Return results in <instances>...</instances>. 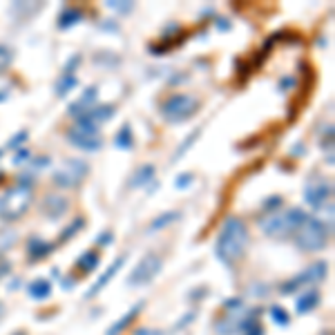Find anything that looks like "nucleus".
I'll use <instances>...</instances> for the list:
<instances>
[{"label":"nucleus","mask_w":335,"mask_h":335,"mask_svg":"<svg viewBox=\"0 0 335 335\" xmlns=\"http://www.w3.org/2000/svg\"><path fill=\"white\" fill-rule=\"evenodd\" d=\"M246 246H248V228H246L244 219L228 217L217 235V244H214L217 259L223 266H232L244 257Z\"/></svg>","instance_id":"obj_1"},{"label":"nucleus","mask_w":335,"mask_h":335,"mask_svg":"<svg viewBox=\"0 0 335 335\" xmlns=\"http://www.w3.org/2000/svg\"><path fill=\"white\" fill-rule=\"evenodd\" d=\"M31 188H34L31 179L20 177L16 186L4 190V195L0 197V219L2 221H16V219H20L29 210L31 201H34Z\"/></svg>","instance_id":"obj_2"},{"label":"nucleus","mask_w":335,"mask_h":335,"mask_svg":"<svg viewBox=\"0 0 335 335\" xmlns=\"http://www.w3.org/2000/svg\"><path fill=\"white\" fill-rule=\"evenodd\" d=\"M304 217H306V214H304L299 208H290V210H284V212L272 210V212H268L266 217L259 219V228L264 230V235L281 239V237H288L290 232L297 230L299 223L304 221Z\"/></svg>","instance_id":"obj_3"},{"label":"nucleus","mask_w":335,"mask_h":335,"mask_svg":"<svg viewBox=\"0 0 335 335\" xmlns=\"http://www.w3.org/2000/svg\"><path fill=\"white\" fill-rule=\"evenodd\" d=\"M293 235H295V246L299 250L315 253V250L324 248L326 241H329V228L317 217H304V221L299 223V228Z\"/></svg>","instance_id":"obj_4"},{"label":"nucleus","mask_w":335,"mask_h":335,"mask_svg":"<svg viewBox=\"0 0 335 335\" xmlns=\"http://www.w3.org/2000/svg\"><path fill=\"white\" fill-rule=\"evenodd\" d=\"M199 112V98L192 94H174L161 105V119L165 123H186Z\"/></svg>","instance_id":"obj_5"},{"label":"nucleus","mask_w":335,"mask_h":335,"mask_svg":"<svg viewBox=\"0 0 335 335\" xmlns=\"http://www.w3.org/2000/svg\"><path fill=\"white\" fill-rule=\"evenodd\" d=\"M89 172L87 161L83 159H67L54 170L52 174V183L56 188H63V190H69V188H76Z\"/></svg>","instance_id":"obj_6"},{"label":"nucleus","mask_w":335,"mask_h":335,"mask_svg":"<svg viewBox=\"0 0 335 335\" xmlns=\"http://www.w3.org/2000/svg\"><path fill=\"white\" fill-rule=\"evenodd\" d=\"M161 268H163V259H161L156 253H147L145 257H141V262L130 270L125 284H128L130 288H143V286H147L156 275H159Z\"/></svg>","instance_id":"obj_7"},{"label":"nucleus","mask_w":335,"mask_h":335,"mask_svg":"<svg viewBox=\"0 0 335 335\" xmlns=\"http://www.w3.org/2000/svg\"><path fill=\"white\" fill-rule=\"evenodd\" d=\"M223 311H226V315L217 322L214 329H217L219 335H237L241 324H244V320L250 315V311H246L241 299H237V297L226 299V302H223Z\"/></svg>","instance_id":"obj_8"},{"label":"nucleus","mask_w":335,"mask_h":335,"mask_svg":"<svg viewBox=\"0 0 335 335\" xmlns=\"http://www.w3.org/2000/svg\"><path fill=\"white\" fill-rule=\"evenodd\" d=\"M326 270H329V264L326 262H315L311 264L308 268H304L299 275H295L293 279L284 281L281 284V295H290V293H297V290L302 288H313V284H317V281H322L326 277Z\"/></svg>","instance_id":"obj_9"},{"label":"nucleus","mask_w":335,"mask_h":335,"mask_svg":"<svg viewBox=\"0 0 335 335\" xmlns=\"http://www.w3.org/2000/svg\"><path fill=\"white\" fill-rule=\"evenodd\" d=\"M333 183L331 179H311L304 188V201L315 210H324L326 205L333 208Z\"/></svg>","instance_id":"obj_10"},{"label":"nucleus","mask_w":335,"mask_h":335,"mask_svg":"<svg viewBox=\"0 0 335 335\" xmlns=\"http://www.w3.org/2000/svg\"><path fill=\"white\" fill-rule=\"evenodd\" d=\"M96 101H98V89H96V87H87V89H85V92L80 94V96L69 105L67 114L74 116V119L78 121L80 116H85L89 110H92V107H96Z\"/></svg>","instance_id":"obj_11"},{"label":"nucleus","mask_w":335,"mask_h":335,"mask_svg":"<svg viewBox=\"0 0 335 335\" xmlns=\"http://www.w3.org/2000/svg\"><path fill=\"white\" fill-rule=\"evenodd\" d=\"M67 141H69L74 147L85 150V152H96V150H101V145H103V141H101L98 134L80 132V130H76V128H71L69 132H67Z\"/></svg>","instance_id":"obj_12"},{"label":"nucleus","mask_w":335,"mask_h":335,"mask_svg":"<svg viewBox=\"0 0 335 335\" xmlns=\"http://www.w3.org/2000/svg\"><path fill=\"white\" fill-rule=\"evenodd\" d=\"M40 210H43L49 219H58L69 210V199L63 195H47L43 199V203H40Z\"/></svg>","instance_id":"obj_13"},{"label":"nucleus","mask_w":335,"mask_h":335,"mask_svg":"<svg viewBox=\"0 0 335 335\" xmlns=\"http://www.w3.org/2000/svg\"><path fill=\"white\" fill-rule=\"evenodd\" d=\"M114 114H116L114 105H96V107H92V110H89L85 116H80V119L76 121V123L92 125V128H96V130H98V125L105 123V121H110Z\"/></svg>","instance_id":"obj_14"},{"label":"nucleus","mask_w":335,"mask_h":335,"mask_svg":"<svg viewBox=\"0 0 335 335\" xmlns=\"http://www.w3.org/2000/svg\"><path fill=\"white\" fill-rule=\"evenodd\" d=\"M143 306H145V302H136V304H134L132 308H130L128 313H125L123 317H121V320H116L114 324H112L110 329L105 331V335H121V333H123L125 329H128L130 324H132L134 320H136V315H138V313L143 311Z\"/></svg>","instance_id":"obj_15"},{"label":"nucleus","mask_w":335,"mask_h":335,"mask_svg":"<svg viewBox=\"0 0 335 335\" xmlns=\"http://www.w3.org/2000/svg\"><path fill=\"white\" fill-rule=\"evenodd\" d=\"M123 264H125V257H116V259H114V264H112V266L107 268V270L103 272V275L98 277L96 281H94V284H92V288H89L85 295H87V297H94V295H98V293H101V290L105 288V284H107V281H110L112 277H114L116 272H119L121 268H123Z\"/></svg>","instance_id":"obj_16"},{"label":"nucleus","mask_w":335,"mask_h":335,"mask_svg":"<svg viewBox=\"0 0 335 335\" xmlns=\"http://www.w3.org/2000/svg\"><path fill=\"white\" fill-rule=\"evenodd\" d=\"M52 250H54L52 241H45V239H40V237H29V241H27V253H29L31 262L45 259L47 255H52Z\"/></svg>","instance_id":"obj_17"},{"label":"nucleus","mask_w":335,"mask_h":335,"mask_svg":"<svg viewBox=\"0 0 335 335\" xmlns=\"http://www.w3.org/2000/svg\"><path fill=\"white\" fill-rule=\"evenodd\" d=\"M317 304H320V293H317L315 288H306L304 295H299L297 302H295V311H297L299 315H304V313L313 311Z\"/></svg>","instance_id":"obj_18"},{"label":"nucleus","mask_w":335,"mask_h":335,"mask_svg":"<svg viewBox=\"0 0 335 335\" xmlns=\"http://www.w3.org/2000/svg\"><path fill=\"white\" fill-rule=\"evenodd\" d=\"M154 172H156V168L152 163L141 165V168H138L136 172L130 177V188H143V186H147V183L154 179Z\"/></svg>","instance_id":"obj_19"},{"label":"nucleus","mask_w":335,"mask_h":335,"mask_svg":"<svg viewBox=\"0 0 335 335\" xmlns=\"http://www.w3.org/2000/svg\"><path fill=\"white\" fill-rule=\"evenodd\" d=\"M83 20V11L76 7H67L61 11V16H58V29H69V27L78 25V22Z\"/></svg>","instance_id":"obj_20"},{"label":"nucleus","mask_w":335,"mask_h":335,"mask_svg":"<svg viewBox=\"0 0 335 335\" xmlns=\"http://www.w3.org/2000/svg\"><path fill=\"white\" fill-rule=\"evenodd\" d=\"M27 295H29L31 299L43 302V299H47L49 295H52V286H49L47 279H34L29 286H27Z\"/></svg>","instance_id":"obj_21"},{"label":"nucleus","mask_w":335,"mask_h":335,"mask_svg":"<svg viewBox=\"0 0 335 335\" xmlns=\"http://www.w3.org/2000/svg\"><path fill=\"white\" fill-rule=\"evenodd\" d=\"M98 264H101V255L94 253V250H85V253L80 255L78 259H76V266H78L83 272H92V270H96Z\"/></svg>","instance_id":"obj_22"},{"label":"nucleus","mask_w":335,"mask_h":335,"mask_svg":"<svg viewBox=\"0 0 335 335\" xmlns=\"http://www.w3.org/2000/svg\"><path fill=\"white\" fill-rule=\"evenodd\" d=\"M114 145L119 147V150H132L134 147V136H132V128H130L128 123L123 125V128L116 132L114 136Z\"/></svg>","instance_id":"obj_23"},{"label":"nucleus","mask_w":335,"mask_h":335,"mask_svg":"<svg viewBox=\"0 0 335 335\" xmlns=\"http://www.w3.org/2000/svg\"><path fill=\"white\" fill-rule=\"evenodd\" d=\"M179 217H181V212H179V210H170V212H163V214H159V217H156L154 221L150 223V232H154V230H161V228H165V226H170V223L179 221Z\"/></svg>","instance_id":"obj_24"},{"label":"nucleus","mask_w":335,"mask_h":335,"mask_svg":"<svg viewBox=\"0 0 335 335\" xmlns=\"http://www.w3.org/2000/svg\"><path fill=\"white\" fill-rule=\"evenodd\" d=\"M76 85H78L76 74H67V71H63L61 78H58V83H56V94H58V96H65V94L71 92Z\"/></svg>","instance_id":"obj_25"},{"label":"nucleus","mask_w":335,"mask_h":335,"mask_svg":"<svg viewBox=\"0 0 335 335\" xmlns=\"http://www.w3.org/2000/svg\"><path fill=\"white\" fill-rule=\"evenodd\" d=\"M16 241H18V232L16 230H0V255L7 253Z\"/></svg>","instance_id":"obj_26"},{"label":"nucleus","mask_w":335,"mask_h":335,"mask_svg":"<svg viewBox=\"0 0 335 335\" xmlns=\"http://www.w3.org/2000/svg\"><path fill=\"white\" fill-rule=\"evenodd\" d=\"M199 134H201V130H195V132H190V134H188V138H186V141H183V143H181V145H179V150H177V152H174L172 161H179V159H181V156H183V154H186V152H188V150H190V145H192V143H195V141H197V138H199Z\"/></svg>","instance_id":"obj_27"},{"label":"nucleus","mask_w":335,"mask_h":335,"mask_svg":"<svg viewBox=\"0 0 335 335\" xmlns=\"http://www.w3.org/2000/svg\"><path fill=\"white\" fill-rule=\"evenodd\" d=\"M11 63H13V52H11V47H7V45L0 43V74H4V71L11 67Z\"/></svg>","instance_id":"obj_28"},{"label":"nucleus","mask_w":335,"mask_h":335,"mask_svg":"<svg viewBox=\"0 0 335 335\" xmlns=\"http://www.w3.org/2000/svg\"><path fill=\"white\" fill-rule=\"evenodd\" d=\"M83 226H85V219H83V217H76L74 221H71L69 226H67L65 230L61 232V241H67V239H71V237H74L76 232H78Z\"/></svg>","instance_id":"obj_29"},{"label":"nucleus","mask_w":335,"mask_h":335,"mask_svg":"<svg viewBox=\"0 0 335 335\" xmlns=\"http://www.w3.org/2000/svg\"><path fill=\"white\" fill-rule=\"evenodd\" d=\"M270 317H272V322H275L277 326H288V320H290L288 313H286L281 306H277V304L275 306H270Z\"/></svg>","instance_id":"obj_30"},{"label":"nucleus","mask_w":335,"mask_h":335,"mask_svg":"<svg viewBox=\"0 0 335 335\" xmlns=\"http://www.w3.org/2000/svg\"><path fill=\"white\" fill-rule=\"evenodd\" d=\"M27 136H29V132H27V130H20V132H16L11 138H9L7 147H9V150H20L22 143L27 141Z\"/></svg>","instance_id":"obj_31"},{"label":"nucleus","mask_w":335,"mask_h":335,"mask_svg":"<svg viewBox=\"0 0 335 335\" xmlns=\"http://www.w3.org/2000/svg\"><path fill=\"white\" fill-rule=\"evenodd\" d=\"M107 7L114 9V11H121V13H130L134 4L132 2H125V0H110V2H107Z\"/></svg>","instance_id":"obj_32"},{"label":"nucleus","mask_w":335,"mask_h":335,"mask_svg":"<svg viewBox=\"0 0 335 335\" xmlns=\"http://www.w3.org/2000/svg\"><path fill=\"white\" fill-rule=\"evenodd\" d=\"M192 179H195V174H192V172L179 174V177H177V181H174V188H179V190H181V188H188V186H190V181H192Z\"/></svg>","instance_id":"obj_33"},{"label":"nucleus","mask_w":335,"mask_h":335,"mask_svg":"<svg viewBox=\"0 0 335 335\" xmlns=\"http://www.w3.org/2000/svg\"><path fill=\"white\" fill-rule=\"evenodd\" d=\"M27 159H29V150H27V147H20V150L13 154V165H22Z\"/></svg>","instance_id":"obj_34"},{"label":"nucleus","mask_w":335,"mask_h":335,"mask_svg":"<svg viewBox=\"0 0 335 335\" xmlns=\"http://www.w3.org/2000/svg\"><path fill=\"white\" fill-rule=\"evenodd\" d=\"M134 335H165V331H159V329H138Z\"/></svg>","instance_id":"obj_35"},{"label":"nucleus","mask_w":335,"mask_h":335,"mask_svg":"<svg viewBox=\"0 0 335 335\" xmlns=\"http://www.w3.org/2000/svg\"><path fill=\"white\" fill-rule=\"evenodd\" d=\"M264 205H266V208H279V205H281V199H279V197H268V201H266Z\"/></svg>","instance_id":"obj_36"},{"label":"nucleus","mask_w":335,"mask_h":335,"mask_svg":"<svg viewBox=\"0 0 335 335\" xmlns=\"http://www.w3.org/2000/svg\"><path fill=\"white\" fill-rule=\"evenodd\" d=\"M114 239V237L110 235V232H101V237L96 239V244H101V246H105V244H110V241Z\"/></svg>","instance_id":"obj_37"},{"label":"nucleus","mask_w":335,"mask_h":335,"mask_svg":"<svg viewBox=\"0 0 335 335\" xmlns=\"http://www.w3.org/2000/svg\"><path fill=\"white\" fill-rule=\"evenodd\" d=\"M217 29H221V31H228V29H230V22H228L226 18H217Z\"/></svg>","instance_id":"obj_38"},{"label":"nucleus","mask_w":335,"mask_h":335,"mask_svg":"<svg viewBox=\"0 0 335 335\" xmlns=\"http://www.w3.org/2000/svg\"><path fill=\"white\" fill-rule=\"evenodd\" d=\"M7 268H9V264H7V262H2V264H0V277H2L4 272H7Z\"/></svg>","instance_id":"obj_39"},{"label":"nucleus","mask_w":335,"mask_h":335,"mask_svg":"<svg viewBox=\"0 0 335 335\" xmlns=\"http://www.w3.org/2000/svg\"><path fill=\"white\" fill-rule=\"evenodd\" d=\"M7 96H9V92H7V89H0V103H2V101H7Z\"/></svg>","instance_id":"obj_40"},{"label":"nucleus","mask_w":335,"mask_h":335,"mask_svg":"<svg viewBox=\"0 0 335 335\" xmlns=\"http://www.w3.org/2000/svg\"><path fill=\"white\" fill-rule=\"evenodd\" d=\"M0 156H2V150H0Z\"/></svg>","instance_id":"obj_41"}]
</instances>
